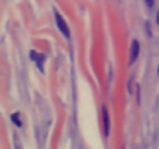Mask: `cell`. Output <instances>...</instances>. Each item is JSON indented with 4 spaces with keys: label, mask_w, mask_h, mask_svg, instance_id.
Instances as JSON below:
<instances>
[{
    "label": "cell",
    "mask_w": 159,
    "mask_h": 149,
    "mask_svg": "<svg viewBox=\"0 0 159 149\" xmlns=\"http://www.w3.org/2000/svg\"><path fill=\"white\" fill-rule=\"evenodd\" d=\"M145 3H147V6H150V8H151V6L154 5V0H145Z\"/></svg>",
    "instance_id": "8992f818"
},
{
    "label": "cell",
    "mask_w": 159,
    "mask_h": 149,
    "mask_svg": "<svg viewBox=\"0 0 159 149\" xmlns=\"http://www.w3.org/2000/svg\"><path fill=\"white\" fill-rule=\"evenodd\" d=\"M56 23H58V28L61 30V33L66 36V37H70V31H69V28H67V25H66V22L62 20V17L56 13Z\"/></svg>",
    "instance_id": "6da1fadb"
},
{
    "label": "cell",
    "mask_w": 159,
    "mask_h": 149,
    "mask_svg": "<svg viewBox=\"0 0 159 149\" xmlns=\"http://www.w3.org/2000/svg\"><path fill=\"white\" fill-rule=\"evenodd\" d=\"M13 121H14L17 126H22V121L19 120V113H14V115H13Z\"/></svg>",
    "instance_id": "5b68a950"
},
{
    "label": "cell",
    "mask_w": 159,
    "mask_h": 149,
    "mask_svg": "<svg viewBox=\"0 0 159 149\" xmlns=\"http://www.w3.org/2000/svg\"><path fill=\"white\" fill-rule=\"evenodd\" d=\"M34 59H36V64L39 65V68H41V70H44V67H42V61L45 59V57H44V54H36V57H34Z\"/></svg>",
    "instance_id": "277c9868"
},
{
    "label": "cell",
    "mask_w": 159,
    "mask_h": 149,
    "mask_svg": "<svg viewBox=\"0 0 159 149\" xmlns=\"http://www.w3.org/2000/svg\"><path fill=\"white\" fill-rule=\"evenodd\" d=\"M102 117H103V134H105V137H108L109 135V115H108L106 107H103Z\"/></svg>",
    "instance_id": "3957f363"
},
{
    "label": "cell",
    "mask_w": 159,
    "mask_h": 149,
    "mask_svg": "<svg viewBox=\"0 0 159 149\" xmlns=\"http://www.w3.org/2000/svg\"><path fill=\"white\" fill-rule=\"evenodd\" d=\"M157 71H159V68H157Z\"/></svg>",
    "instance_id": "ba28073f"
},
{
    "label": "cell",
    "mask_w": 159,
    "mask_h": 149,
    "mask_svg": "<svg viewBox=\"0 0 159 149\" xmlns=\"http://www.w3.org/2000/svg\"><path fill=\"white\" fill-rule=\"evenodd\" d=\"M156 22H157V25H159V11H157V17H156Z\"/></svg>",
    "instance_id": "52a82bcc"
},
{
    "label": "cell",
    "mask_w": 159,
    "mask_h": 149,
    "mask_svg": "<svg viewBox=\"0 0 159 149\" xmlns=\"http://www.w3.org/2000/svg\"><path fill=\"white\" fill-rule=\"evenodd\" d=\"M139 48H140L139 42H137V40H133V42H131V56H129V64H133V62L137 59V56H139Z\"/></svg>",
    "instance_id": "7a4b0ae2"
}]
</instances>
